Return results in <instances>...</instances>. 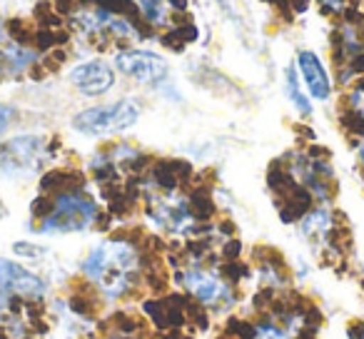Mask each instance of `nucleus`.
<instances>
[{
	"label": "nucleus",
	"instance_id": "obj_11",
	"mask_svg": "<svg viewBox=\"0 0 364 339\" xmlns=\"http://www.w3.org/2000/svg\"><path fill=\"white\" fill-rule=\"evenodd\" d=\"M299 235L312 244L314 249H327L334 240V217L329 208L317 205L299 217Z\"/></svg>",
	"mask_w": 364,
	"mask_h": 339
},
{
	"label": "nucleus",
	"instance_id": "obj_23",
	"mask_svg": "<svg viewBox=\"0 0 364 339\" xmlns=\"http://www.w3.org/2000/svg\"><path fill=\"white\" fill-rule=\"evenodd\" d=\"M0 217H3V205H0Z\"/></svg>",
	"mask_w": 364,
	"mask_h": 339
},
{
	"label": "nucleus",
	"instance_id": "obj_6",
	"mask_svg": "<svg viewBox=\"0 0 364 339\" xmlns=\"http://www.w3.org/2000/svg\"><path fill=\"white\" fill-rule=\"evenodd\" d=\"M150 220L162 227L165 232L172 235H188L195 227V210L188 198L180 195H160V198L150 200V210H147Z\"/></svg>",
	"mask_w": 364,
	"mask_h": 339
},
{
	"label": "nucleus",
	"instance_id": "obj_21",
	"mask_svg": "<svg viewBox=\"0 0 364 339\" xmlns=\"http://www.w3.org/2000/svg\"><path fill=\"white\" fill-rule=\"evenodd\" d=\"M319 3H322L324 8H327V11H342V0H319Z\"/></svg>",
	"mask_w": 364,
	"mask_h": 339
},
{
	"label": "nucleus",
	"instance_id": "obj_8",
	"mask_svg": "<svg viewBox=\"0 0 364 339\" xmlns=\"http://www.w3.org/2000/svg\"><path fill=\"white\" fill-rule=\"evenodd\" d=\"M0 282L6 284L16 297H21L23 302H41L48 294L46 279L38 277L36 272H31L23 264L13 262V259L0 257Z\"/></svg>",
	"mask_w": 364,
	"mask_h": 339
},
{
	"label": "nucleus",
	"instance_id": "obj_13",
	"mask_svg": "<svg viewBox=\"0 0 364 339\" xmlns=\"http://www.w3.org/2000/svg\"><path fill=\"white\" fill-rule=\"evenodd\" d=\"M132 3L152 28H167L172 23V16H175L172 0H132Z\"/></svg>",
	"mask_w": 364,
	"mask_h": 339
},
{
	"label": "nucleus",
	"instance_id": "obj_22",
	"mask_svg": "<svg viewBox=\"0 0 364 339\" xmlns=\"http://www.w3.org/2000/svg\"><path fill=\"white\" fill-rule=\"evenodd\" d=\"M357 160H359V165H362V170H364V140H359V145H357Z\"/></svg>",
	"mask_w": 364,
	"mask_h": 339
},
{
	"label": "nucleus",
	"instance_id": "obj_16",
	"mask_svg": "<svg viewBox=\"0 0 364 339\" xmlns=\"http://www.w3.org/2000/svg\"><path fill=\"white\" fill-rule=\"evenodd\" d=\"M347 107L354 117H359V120L364 122V80L357 82V85L352 87V92L347 95Z\"/></svg>",
	"mask_w": 364,
	"mask_h": 339
},
{
	"label": "nucleus",
	"instance_id": "obj_20",
	"mask_svg": "<svg viewBox=\"0 0 364 339\" xmlns=\"http://www.w3.org/2000/svg\"><path fill=\"white\" fill-rule=\"evenodd\" d=\"M347 337L349 339H364V319H357L347 327Z\"/></svg>",
	"mask_w": 364,
	"mask_h": 339
},
{
	"label": "nucleus",
	"instance_id": "obj_3",
	"mask_svg": "<svg viewBox=\"0 0 364 339\" xmlns=\"http://www.w3.org/2000/svg\"><path fill=\"white\" fill-rule=\"evenodd\" d=\"M175 282L195 302H200L205 309H213V312H228L237 304V294H235L232 284L200 262H190L177 269Z\"/></svg>",
	"mask_w": 364,
	"mask_h": 339
},
{
	"label": "nucleus",
	"instance_id": "obj_14",
	"mask_svg": "<svg viewBox=\"0 0 364 339\" xmlns=\"http://www.w3.org/2000/svg\"><path fill=\"white\" fill-rule=\"evenodd\" d=\"M284 92H287L289 102H292L294 110H297L299 115L302 117L312 115V102H309V97L302 92V82H299L294 68H287V72H284Z\"/></svg>",
	"mask_w": 364,
	"mask_h": 339
},
{
	"label": "nucleus",
	"instance_id": "obj_9",
	"mask_svg": "<svg viewBox=\"0 0 364 339\" xmlns=\"http://www.w3.org/2000/svg\"><path fill=\"white\" fill-rule=\"evenodd\" d=\"M77 26H80V31L85 33L87 38H92V41H110V38H115V41H127V38H137V31L130 23L112 16V13H107V11H100V8H95V11H82L80 18H77Z\"/></svg>",
	"mask_w": 364,
	"mask_h": 339
},
{
	"label": "nucleus",
	"instance_id": "obj_15",
	"mask_svg": "<svg viewBox=\"0 0 364 339\" xmlns=\"http://www.w3.org/2000/svg\"><path fill=\"white\" fill-rule=\"evenodd\" d=\"M252 339H297V337L284 324H279L277 319H272L267 314L264 319L252 322Z\"/></svg>",
	"mask_w": 364,
	"mask_h": 339
},
{
	"label": "nucleus",
	"instance_id": "obj_17",
	"mask_svg": "<svg viewBox=\"0 0 364 339\" xmlns=\"http://www.w3.org/2000/svg\"><path fill=\"white\" fill-rule=\"evenodd\" d=\"M13 249H16V252L21 254V257H28V259H38V257L43 254V249H41V247H33V244H28V242H23V244L18 242Z\"/></svg>",
	"mask_w": 364,
	"mask_h": 339
},
{
	"label": "nucleus",
	"instance_id": "obj_5",
	"mask_svg": "<svg viewBox=\"0 0 364 339\" xmlns=\"http://www.w3.org/2000/svg\"><path fill=\"white\" fill-rule=\"evenodd\" d=\"M48 160V140L41 135H18L0 145V178L23 180L41 173Z\"/></svg>",
	"mask_w": 364,
	"mask_h": 339
},
{
	"label": "nucleus",
	"instance_id": "obj_2",
	"mask_svg": "<svg viewBox=\"0 0 364 339\" xmlns=\"http://www.w3.org/2000/svg\"><path fill=\"white\" fill-rule=\"evenodd\" d=\"M43 212L33 215L38 220V230L43 235H68V232H85L100 217L97 203L77 185L53 193L50 198H41Z\"/></svg>",
	"mask_w": 364,
	"mask_h": 339
},
{
	"label": "nucleus",
	"instance_id": "obj_19",
	"mask_svg": "<svg viewBox=\"0 0 364 339\" xmlns=\"http://www.w3.org/2000/svg\"><path fill=\"white\" fill-rule=\"evenodd\" d=\"M13 302H16V294H13L6 284L0 282V312H3V309H11Z\"/></svg>",
	"mask_w": 364,
	"mask_h": 339
},
{
	"label": "nucleus",
	"instance_id": "obj_7",
	"mask_svg": "<svg viewBox=\"0 0 364 339\" xmlns=\"http://www.w3.org/2000/svg\"><path fill=\"white\" fill-rule=\"evenodd\" d=\"M115 68L125 77L142 82V85H157L167 77V63L150 50H122L115 55Z\"/></svg>",
	"mask_w": 364,
	"mask_h": 339
},
{
	"label": "nucleus",
	"instance_id": "obj_1",
	"mask_svg": "<svg viewBox=\"0 0 364 339\" xmlns=\"http://www.w3.org/2000/svg\"><path fill=\"white\" fill-rule=\"evenodd\" d=\"M80 269L82 277L95 284L100 294H105L107 299H122L135 292L140 284V249L125 237L105 240L87 252Z\"/></svg>",
	"mask_w": 364,
	"mask_h": 339
},
{
	"label": "nucleus",
	"instance_id": "obj_12",
	"mask_svg": "<svg viewBox=\"0 0 364 339\" xmlns=\"http://www.w3.org/2000/svg\"><path fill=\"white\" fill-rule=\"evenodd\" d=\"M297 72L304 80V85H307L309 95H312L314 100H322V102L329 100V95H332V80H329L327 68H324V63L319 60L317 53H312V50L299 53Z\"/></svg>",
	"mask_w": 364,
	"mask_h": 339
},
{
	"label": "nucleus",
	"instance_id": "obj_4",
	"mask_svg": "<svg viewBox=\"0 0 364 339\" xmlns=\"http://www.w3.org/2000/svg\"><path fill=\"white\" fill-rule=\"evenodd\" d=\"M142 107L135 97H122V100L107 102V105H95L80 110L73 117V130L82 132L90 137L102 135H115V132H125L140 120Z\"/></svg>",
	"mask_w": 364,
	"mask_h": 339
},
{
	"label": "nucleus",
	"instance_id": "obj_10",
	"mask_svg": "<svg viewBox=\"0 0 364 339\" xmlns=\"http://www.w3.org/2000/svg\"><path fill=\"white\" fill-rule=\"evenodd\" d=\"M70 82L85 97L105 95L115 85V70L105 60H87L70 70Z\"/></svg>",
	"mask_w": 364,
	"mask_h": 339
},
{
	"label": "nucleus",
	"instance_id": "obj_24",
	"mask_svg": "<svg viewBox=\"0 0 364 339\" xmlns=\"http://www.w3.org/2000/svg\"><path fill=\"white\" fill-rule=\"evenodd\" d=\"M26 339H28V337H26Z\"/></svg>",
	"mask_w": 364,
	"mask_h": 339
},
{
	"label": "nucleus",
	"instance_id": "obj_18",
	"mask_svg": "<svg viewBox=\"0 0 364 339\" xmlns=\"http://www.w3.org/2000/svg\"><path fill=\"white\" fill-rule=\"evenodd\" d=\"M13 107H8V105H0V137H3V132L11 127V122H13Z\"/></svg>",
	"mask_w": 364,
	"mask_h": 339
}]
</instances>
